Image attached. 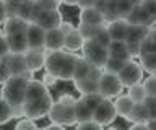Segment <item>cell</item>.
<instances>
[{
  "label": "cell",
  "mask_w": 156,
  "mask_h": 130,
  "mask_svg": "<svg viewBox=\"0 0 156 130\" xmlns=\"http://www.w3.org/2000/svg\"><path fill=\"white\" fill-rule=\"evenodd\" d=\"M33 70H28L23 75H12L2 86V96L15 109V117H23V104L26 101V88L29 80H33Z\"/></svg>",
  "instance_id": "obj_1"
},
{
  "label": "cell",
  "mask_w": 156,
  "mask_h": 130,
  "mask_svg": "<svg viewBox=\"0 0 156 130\" xmlns=\"http://www.w3.org/2000/svg\"><path fill=\"white\" fill-rule=\"evenodd\" d=\"M78 55L73 52H65V49L60 51H51L47 52L46 59V70L49 73L55 75L58 80L70 81L73 80V70H75Z\"/></svg>",
  "instance_id": "obj_2"
},
{
  "label": "cell",
  "mask_w": 156,
  "mask_h": 130,
  "mask_svg": "<svg viewBox=\"0 0 156 130\" xmlns=\"http://www.w3.org/2000/svg\"><path fill=\"white\" fill-rule=\"evenodd\" d=\"M75 98L72 94H62L58 101H55L49 112V119L52 122H58L63 127L65 125H76L75 115Z\"/></svg>",
  "instance_id": "obj_3"
},
{
  "label": "cell",
  "mask_w": 156,
  "mask_h": 130,
  "mask_svg": "<svg viewBox=\"0 0 156 130\" xmlns=\"http://www.w3.org/2000/svg\"><path fill=\"white\" fill-rule=\"evenodd\" d=\"M55 101L52 99L51 94H46L42 96V98H37V99H29V101H24L23 104V115H26V117H31V119H41L44 117V115H49V112H51L52 106Z\"/></svg>",
  "instance_id": "obj_4"
},
{
  "label": "cell",
  "mask_w": 156,
  "mask_h": 130,
  "mask_svg": "<svg viewBox=\"0 0 156 130\" xmlns=\"http://www.w3.org/2000/svg\"><path fill=\"white\" fill-rule=\"evenodd\" d=\"M122 91H124V85H122L119 75L102 70V75L99 76V93L104 98L111 99L122 94Z\"/></svg>",
  "instance_id": "obj_5"
},
{
  "label": "cell",
  "mask_w": 156,
  "mask_h": 130,
  "mask_svg": "<svg viewBox=\"0 0 156 130\" xmlns=\"http://www.w3.org/2000/svg\"><path fill=\"white\" fill-rule=\"evenodd\" d=\"M83 54L88 60L91 62L93 65L96 67H104L107 59H109V49L101 44H98L96 41L93 39H86L85 44H83Z\"/></svg>",
  "instance_id": "obj_6"
},
{
  "label": "cell",
  "mask_w": 156,
  "mask_h": 130,
  "mask_svg": "<svg viewBox=\"0 0 156 130\" xmlns=\"http://www.w3.org/2000/svg\"><path fill=\"white\" fill-rule=\"evenodd\" d=\"M143 67L141 64H136L135 60H127L124 69L119 72V78L122 81V85L125 86V88H129L132 85H136L140 83V81H143Z\"/></svg>",
  "instance_id": "obj_7"
},
{
  "label": "cell",
  "mask_w": 156,
  "mask_h": 130,
  "mask_svg": "<svg viewBox=\"0 0 156 130\" xmlns=\"http://www.w3.org/2000/svg\"><path fill=\"white\" fill-rule=\"evenodd\" d=\"M93 117H94L98 122H99L102 127L104 125H109L115 120L117 117V111H115V106L112 101H109L107 98H104L99 103V106L94 109V112H93Z\"/></svg>",
  "instance_id": "obj_8"
},
{
  "label": "cell",
  "mask_w": 156,
  "mask_h": 130,
  "mask_svg": "<svg viewBox=\"0 0 156 130\" xmlns=\"http://www.w3.org/2000/svg\"><path fill=\"white\" fill-rule=\"evenodd\" d=\"M29 49H46V30L37 23H29L26 30Z\"/></svg>",
  "instance_id": "obj_9"
},
{
  "label": "cell",
  "mask_w": 156,
  "mask_h": 130,
  "mask_svg": "<svg viewBox=\"0 0 156 130\" xmlns=\"http://www.w3.org/2000/svg\"><path fill=\"white\" fill-rule=\"evenodd\" d=\"M5 64H7L8 70L12 75H23L29 70L28 67V62H26V57L24 54H16V52H10L7 57L2 59Z\"/></svg>",
  "instance_id": "obj_10"
},
{
  "label": "cell",
  "mask_w": 156,
  "mask_h": 130,
  "mask_svg": "<svg viewBox=\"0 0 156 130\" xmlns=\"http://www.w3.org/2000/svg\"><path fill=\"white\" fill-rule=\"evenodd\" d=\"M106 26H107V31H109L112 41H125L127 39L130 23L125 18H115V20L107 23Z\"/></svg>",
  "instance_id": "obj_11"
},
{
  "label": "cell",
  "mask_w": 156,
  "mask_h": 130,
  "mask_svg": "<svg viewBox=\"0 0 156 130\" xmlns=\"http://www.w3.org/2000/svg\"><path fill=\"white\" fill-rule=\"evenodd\" d=\"M62 21H63L62 13L58 12V8H54V10H44L41 13V16L34 23H37L39 26H42L47 31V30H52V28H58Z\"/></svg>",
  "instance_id": "obj_12"
},
{
  "label": "cell",
  "mask_w": 156,
  "mask_h": 130,
  "mask_svg": "<svg viewBox=\"0 0 156 130\" xmlns=\"http://www.w3.org/2000/svg\"><path fill=\"white\" fill-rule=\"evenodd\" d=\"M47 49H28L24 52L29 70L37 72L46 67V59H47Z\"/></svg>",
  "instance_id": "obj_13"
},
{
  "label": "cell",
  "mask_w": 156,
  "mask_h": 130,
  "mask_svg": "<svg viewBox=\"0 0 156 130\" xmlns=\"http://www.w3.org/2000/svg\"><path fill=\"white\" fill-rule=\"evenodd\" d=\"M8 41V47L10 52H16V54H24L29 49L28 44V37H26V31L21 33H12V34H5Z\"/></svg>",
  "instance_id": "obj_14"
},
{
  "label": "cell",
  "mask_w": 156,
  "mask_h": 130,
  "mask_svg": "<svg viewBox=\"0 0 156 130\" xmlns=\"http://www.w3.org/2000/svg\"><path fill=\"white\" fill-rule=\"evenodd\" d=\"M65 47V34L60 31V28H52L46 31V49L51 51H60Z\"/></svg>",
  "instance_id": "obj_15"
},
{
  "label": "cell",
  "mask_w": 156,
  "mask_h": 130,
  "mask_svg": "<svg viewBox=\"0 0 156 130\" xmlns=\"http://www.w3.org/2000/svg\"><path fill=\"white\" fill-rule=\"evenodd\" d=\"M125 20L129 21L130 25H146V26H151L154 23V20L150 16V13L146 12L141 5H135L133 10L125 16Z\"/></svg>",
  "instance_id": "obj_16"
},
{
  "label": "cell",
  "mask_w": 156,
  "mask_h": 130,
  "mask_svg": "<svg viewBox=\"0 0 156 130\" xmlns=\"http://www.w3.org/2000/svg\"><path fill=\"white\" fill-rule=\"evenodd\" d=\"M80 21L83 23H90V25H107L104 13H102L98 7H90V8H81L80 12Z\"/></svg>",
  "instance_id": "obj_17"
},
{
  "label": "cell",
  "mask_w": 156,
  "mask_h": 130,
  "mask_svg": "<svg viewBox=\"0 0 156 130\" xmlns=\"http://www.w3.org/2000/svg\"><path fill=\"white\" fill-rule=\"evenodd\" d=\"M29 26V21L26 18L20 16V15H13V16H8L3 23V33L5 34H12V33H21V31H26Z\"/></svg>",
  "instance_id": "obj_18"
},
{
  "label": "cell",
  "mask_w": 156,
  "mask_h": 130,
  "mask_svg": "<svg viewBox=\"0 0 156 130\" xmlns=\"http://www.w3.org/2000/svg\"><path fill=\"white\" fill-rule=\"evenodd\" d=\"M85 37L80 31H78V28H73V30L65 34V47L63 49L65 51H70V52H75L78 49H83V44H85Z\"/></svg>",
  "instance_id": "obj_19"
},
{
  "label": "cell",
  "mask_w": 156,
  "mask_h": 130,
  "mask_svg": "<svg viewBox=\"0 0 156 130\" xmlns=\"http://www.w3.org/2000/svg\"><path fill=\"white\" fill-rule=\"evenodd\" d=\"M107 49H109V55L111 57H115V59H122V60L133 59L125 41H112Z\"/></svg>",
  "instance_id": "obj_20"
},
{
  "label": "cell",
  "mask_w": 156,
  "mask_h": 130,
  "mask_svg": "<svg viewBox=\"0 0 156 130\" xmlns=\"http://www.w3.org/2000/svg\"><path fill=\"white\" fill-rule=\"evenodd\" d=\"M47 93H49V91H47V85L44 83V81L29 80L28 88H26V101L42 98V96H46Z\"/></svg>",
  "instance_id": "obj_21"
},
{
  "label": "cell",
  "mask_w": 156,
  "mask_h": 130,
  "mask_svg": "<svg viewBox=\"0 0 156 130\" xmlns=\"http://www.w3.org/2000/svg\"><path fill=\"white\" fill-rule=\"evenodd\" d=\"M115 111H117V115H120V117H125L127 119V115H129L132 112V109H133V106H135V101L130 98L129 94H119L117 96V99H115Z\"/></svg>",
  "instance_id": "obj_22"
},
{
  "label": "cell",
  "mask_w": 156,
  "mask_h": 130,
  "mask_svg": "<svg viewBox=\"0 0 156 130\" xmlns=\"http://www.w3.org/2000/svg\"><path fill=\"white\" fill-rule=\"evenodd\" d=\"M151 26H146V25H130L129 28V34H127V42H138V44H141L143 42V39L146 37V34H148Z\"/></svg>",
  "instance_id": "obj_23"
},
{
  "label": "cell",
  "mask_w": 156,
  "mask_h": 130,
  "mask_svg": "<svg viewBox=\"0 0 156 130\" xmlns=\"http://www.w3.org/2000/svg\"><path fill=\"white\" fill-rule=\"evenodd\" d=\"M127 120H130L132 124L133 122H141V124H146L150 120V114H148V109H146L145 103H135L132 112L127 115Z\"/></svg>",
  "instance_id": "obj_24"
},
{
  "label": "cell",
  "mask_w": 156,
  "mask_h": 130,
  "mask_svg": "<svg viewBox=\"0 0 156 130\" xmlns=\"http://www.w3.org/2000/svg\"><path fill=\"white\" fill-rule=\"evenodd\" d=\"M75 86L81 94L98 93V91H99V80L86 76V78H81V80H75Z\"/></svg>",
  "instance_id": "obj_25"
},
{
  "label": "cell",
  "mask_w": 156,
  "mask_h": 130,
  "mask_svg": "<svg viewBox=\"0 0 156 130\" xmlns=\"http://www.w3.org/2000/svg\"><path fill=\"white\" fill-rule=\"evenodd\" d=\"M146 54H156V26L150 28L148 34L141 42L140 55H146Z\"/></svg>",
  "instance_id": "obj_26"
},
{
  "label": "cell",
  "mask_w": 156,
  "mask_h": 130,
  "mask_svg": "<svg viewBox=\"0 0 156 130\" xmlns=\"http://www.w3.org/2000/svg\"><path fill=\"white\" fill-rule=\"evenodd\" d=\"M93 69V64L86 57H78L76 64H75V70H73V80H81L86 78L90 75V72Z\"/></svg>",
  "instance_id": "obj_27"
},
{
  "label": "cell",
  "mask_w": 156,
  "mask_h": 130,
  "mask_svg": "<svg viewBox=\"0 0 156 130\" xmlns=\"http://www.w3.org/2000/svg\"><path fill=\"white\" fill-rule=\"evenodd\" d=\"M15 117V109L12 107V104L0 94V125L7 124L10 119Z\"/></svg>",
  "instance_id": "obj_28"
},
{
  "label": "cell",
  "mask_w": 156,
  "mask_h": 130,
  "mask_svg": "<svg viewBox=\"0 0 156 130\" xmlns=\"http://www.w3.org/2000/svg\"><path fill=\"white\" fill-rule=\"evenodd\" d=\"M75 115H76V122H81V120H86V119H93V111L83 103L81 98L75 101Z\"/></svg>",
  "instance_id": "obj_29"
},
{
  "label": "cell",
  "mask_w": 156,
  "mask_h": 130,
  "mask_svg": "<svg viewBox=\"0 0 156 130\" xmlns=\"http://www.w3.org/2000/svg\"><path fill=\"white\" fill-rule=\"evenodd\" d=\"M129 96L135 101V103H143L145 98L148 96V94H146V90H145L143 81H140V83H136V85L129 86Z\"/></svg>",
  "instance_id": "obj_30"
},
{
  "label": "cell",
  "mask_w": 156,
  "mask_h": 130,
  "mask_svg": "<svg viewBox=\"0 0 156 130\" xmlns=\"http://www.w3.org/2000/svg\"><path fill=\"white\" fill-rule=\"evenodd\" d=\"M102 99H104V96H102L99 91H98V93H86V94H81V101L93 111V112H94V109L98 107V106H99V103H101Z\"/></svg>",
  "instance_id": "obj_31"
},
{
  "label": "cell",
  "mask_w": 156,
  "mask_h": 130,
  "mask_svg": "<svg viewBox=\"0 0 156 130\" xmlns=\"http://www.w3.org/2000/svg\"><path fill=\"white\" fill-rule=\"evenodd\" d=\"M125 62H127V60L115 59V57H111V55H109V59H107L106 65L102 67V70H104V72H111V73H117V75H119V72H120L122 69H124Z\"/></svg>",
  "instance_id": "obj_32"
},
{
  "label": "cell",
  "mask_w": 156,
  "mask_h": 130,
  "mask_svg": "<svg viewBox=\"0 0 156 130\" xmlns=\"http://www.w3.org/2000/svg\"><path fill=\"white\" fill-rule=\"evenodd\" d=\"M141 60V67L145 72L154 75L156 73V54H146V55H140Z\"/></svg>",
  "instance_id": "obj_33"
},
{
  "label": "cell",
  "mask_w": 156,
  "mask_h": 130,
  "mask_svg": "<svg viewBox=\"0 0 156 130\" xmlns=\"http://www.w3.org/2000/svg\"><path fill=\"white\" fill-rule=\"evenodd\" d=\"M102 26V25H101ZM101 26H98V25H90V23H83L80 21V25H78V31L83 34V37L85 39H93V37L96 36V33L99 31V28Z\"/></svg>",
  "instance_id": "obj_34"
},
{
  "label": "cell",
  "mask_w": 156,
  "mask_h": 130,
  "mask_svg": "<svg viewBox=\"0 0 156 130\" xmlns=\"http://www.w3.org/2000/svg\"><path fill=\"white\" fill-rule=\"evenodd\" d=\"M93 41H96L98 44H101V46H104V47H109V44L112 42V37L109 34V31H107V26L106 25H102L99 28V31L96 33V36L93 37Z\"/></svg>",
  "instance_id": "obj_35"
},
{
  "label": "cell",
  "mask_w": 156,
  "mask_h": 130,
  "mask_svg": "<svg viewBox=\"0 0 156 130\" xmlns=\"http://www.w3.org/2000/svg\"><path fill=\"white\" fill-rule=\"evenodd\" d=\"M3 2H5V7H7L8 16H13V15H18L24 0H3Z\"/></svg>",
  "instance_id": "obj_36"
},
{
  "label": "cell",
  "mask_w": 156,
  "mask_h": 130,
  "mask_svg": "<svg viewBox=\"0 0 156 130\" xmlns=\"http://www.w3.org/2000/svg\"><path fill=\"white\" fill-rule=\"evenodd\" d=\"M143 85H145L146 94L148 96H156V75H151V76H148V78H145Z\"/></svg>",
  "instance_id": "obj_37"
},
{
  "label": "cell",
  "mask_w": 156,
  "mask_h": 130,
  "mask_svg": "<svg viewBox=\"0 0 156 130\" xmlns=\"http://www.w3.org/2000/svg\"><path fill=\"white\" fill-rule=\"evenodd\" d=\"M143 103L148 109L150 119H156V96H146Z\"/></svg>",
  "instance_id": "obj_38"
},
{
  "label": "cell",
  "mask_w": 156,
  "mask_h": 130,
  "mask_svg": "<svg viewBox=\"0 0 156 130\" xmlns=\"http://www.w3.org/2000/svg\"><path fill=\"white\" fill-rule=\"evenodd\" d=\"M140 5L150 13V16L153 18L154 23H156V0H143V2L140 3Z\"/></svg>",
  "instance_id": "obj_39"
},
{
  "label": "cell",
  "mask_w": 156,
  "mask_h": 130,
  "mask_svg": "<svg viewBox=\"0 0 156 130\" xmlns=\"http://www.w3.org/2000/svg\"><path fill=\"white\" fill-rule=\"evenodd\" d=\"M76 127L78 128H99L102 125L93 117V119H86V120H81V122H76Z\"/></svg>",
  "instance_id": "obj_40"
},
{
  "label": "cell",
  "mask_w": 156,
  "mask_h": 130,
  "mask_svg": "<svg viewBox=\"0 0 156 130\" xmlns=\"http://www.w3.org/2000/svg\"><path fill=\"white\" fill-rule=\"evenodd\" d=\"M16 128H36V122H34V119L23 115V119L16 124Z\"/></svg>",
  "instance_id": "obj_41"
},
{
  "label": "cell",
  "mask_w": 156,
  "mask_h": 130,
  "mask_svg": "<svg viewBox=\"0 0 156 130\" xmlns=\"http://www.w3.org/2000/svg\"><path fill=\"white\" fill-rule=\"evenodd\" d=\"M42 5L44 10H54V8H58L62 3V0H37Z\"/></svg>",
  "instance_id": "obj_42"
},
{
  "label": "cell",
  "mask_w": 156,
  "mask_h": 130,
  "mask_svg": "<svg viewBox=\"0 0 156 130\" xmlns=\"http://www.w3.org/2000/svg\"><path fill=\"white\" fill-rule=\"evenodd\" d=\"M10 76H12V73H10L7 64H5L3 60H0V85H3Z\"/></svg>",
  "instance_id": "obj_43"
},
{
  "label": "cell",
  "mask_w": 156,
  "mask_h": 130,
  "mask_svg": "<svg viewBox=\"0 0 156 130\" xmlns=\"http://www.w3.org/2000/svg\"><path fill=\"white\" fill-rule=\"evenodd\" d=\"M10 54V47H8V41H7V36L2 34L0 36V59L7 57Z\"/></svg>",
  "instance_id": "obj_44"
},
{
  "label": "cell",
  "mask_w": 156,
  "mask_h": 130,
  "mask_svg": "<svg viewBox=\"0 0 156 130\" xmlns=\"http://www.w3.org/2000/svg\"><path fill=\"white\" fill-rule=\"evenodd\" d=\"M127 42V41H125ZM127 46H129V51L132 57H140V49H141V44L138 42H127Z\"/></svg>",
  "instance_id": "obj_45"
},
{
  "label": "cell",
  "mask_w": 156,
  "mask_h": 130,
  "mask_svg": "<svg viewBox=\"0 0 156 130\" xmlns=\"http://www.w3.org/2000/svg\"><path fill=\"white\" fill-rule=\"evenodd\" d=\"M42 81H44V83H46L47 86H54V85H55L57 81H58V78H57L55 75H52V73H49V72H47V73L42 76Z\"/></svg>",
  "instance_id": "obj_46"
},
{
  "label": "cell",
  "mask_w": 156,
  "mask_h": 130,
  "mask_svg": "<svg viewBox=\"0 0 156 130\" xmlns=\"http://www.w3.org/2000/svg\"><path fill=\"white\" fill-rule=\"evenodd\" d=\"M7 18H8L7 7H5V2H3V0H0V25H3Z\"/></svg>",
  "instance_id": "obj_47"
},
{
  "label": "cell",
  "mask_w": 156,
  "mask_h": 130,
  "mask_svg": "<svg viewBox=\"0 0 156 130\" xmlns=\"http://www.w3.org/2000/svg\"><path fill=\"white\" fill-rule=\"evenodd\" d=\"M99 0H78V7L80 8H90V7H96Z\"/></svg>",
  "instance_id": "obj_48"
},
{
  "label": "cell",
  "mask_w": 156,
  "mask_h": 130,
  "mask_svg": "<svg viewBox=\"0 0 156 130\" xmlns=\"http://www.w3.org/2000/svg\"><path fill=\"white\" fill-rule=\"evenodd\" d=\"M58 28H60V31L63 33V34H68V33H70V31H72L75 26H73L70 21H62V23H60V26H58Z\"/></svg>",
  "instance_id": "obj_49"
},
{
  "label": "cell",
  "mask_w": 156,
  "mask_h": 130,
  "mask_svg": "<svg viewBox=\"0 0 156 130\" xmlns=\"http://www.w3.org/2000/svg\"><path fill=\"white\" fill-rule=\"evenodd\" d=\"M146 127L148 128H156V119H150L148 122H146Z\"/></svg>",
  "instance_id": "obj_50"
},
{
  "label": "cell",
  "mask_w": 156,
  "mask_h": 130,
  "mask_svg": "<svg viewBox=\"0 0 156 130\" xmlns=\"http://www.w3.org/2000/svg\"><path fill=\"white\" fill-rule=\"evenodd\" d=\"M62 3H65V5H78V0H62Z\"/></svg>",
  "instance_id": "obj_51"
},
{
  "label": "cell",
  "mask_w": 156,
  "mask_h": 130,
  "mask_svg": "<svg viewBox=\"0 0 156 130\" xmlns=\"http://www.w3.org/2000/svg\"><path fill=\"white\" fill-rule=\"evenodd\" d=\"M2 34H5V33H3V31H2V30H0V36H2Z\"/></svg>",
  "instance_id": "obj_52"
},
{
  "label": "cell",
  "mask_w": 156,
  "mask_h": 130,
  "mask_svg": "<svg viewBox=\"0 0 156 130\" xmlns=\"http://www.w3.org/2000/svg\"><path fill=\"white\" fill-rule=\"evenodd\" d=\"M99 2H109V0H99Z\"/></svg>",
  "instance_id": "obj_53"
},
{
  "label": "cell",
  "mask_w": 156,
  "mask_h": 130,
  "mask_svg": "<svg viewBox=\"0 0 156 130\" xmlns=\"http://www.w3.org/2000/svg\"><path fill=\"white\" fill-rule=\"evenodd\" d=\"M0 60H2V59H0Z\"/></svg>",
  "instance_id": "obj_54"
},
{
  "label": "cell",
  "mask_w": 156,
  "mask_h": 130,
  "mask_svg": "<svg viewBox=\"0 0 156 130\" xmlns=\"http://www.w3.org/2000/svg\"><path fill=\"white\" fill-rule=\"evenodd\" d=\"M154 75H156V73H154Z\"/></svg>",
  "instance_id": "obj_55"
}]
</instances>
